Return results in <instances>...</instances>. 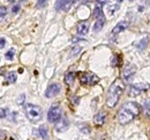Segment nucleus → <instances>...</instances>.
I'll list each match as a JSON object with an SVG mask.
<instances>
[{
	"instance_id": "c756f323",
	"label": "nucleus",
	"mask_w": 150,
	"mask_h": 140,
	"mask_svg": "<svg viewBox=\"0 0 150 140\" xmlns=\"http://www.w3.org/2000/svg\"><path fill=\"white\" fill-rule=\"evenodd\" d=\"M5 43H6V39L2 37V38L0 39V47H1V48H4V47H5Z\"/></svg>"
},
{
	"instance_id": "aec40b11",
	"label": "nucleus",
	"mask_w": 150,
	"mask_h": 140,
	"mask_svg": "<svg viewBox=\"0 0 150 140\" xmlns=\"http://www.w3.org/2000/svg\"><path fill=\"white\" fill-rule=\"evenodd\" d=\"M39 136H40L44 140H46L47 138H49V134H47V127H46V125H42V126L39 127Z\"/></svg>"
},
{
	"instance_id": "2eb2a0df",
	"label": "nucleus",
	"mask_w": 150,
	"mask_h": 140,
	"mask_svg": "<svg viewBox=\"0 0 150 140\" xmlns=\"http://www.w3.org/2000/svg\"><path fill=\"white\" fill-rule=\"evenodd\" d=\"M148 43H149V37H148V36H146V37H143L139 43H136V44H134V45H135L140 51H142V50H144V48L147 47Z\"/></svg>"
},
{
	"instance_id": "9d476101",
	"label": "nucleus",
	"mask_w": 150,
	"mask_h": 140,
	"mask_svg": "<svg viewBox=\"0 0 150 140\" xmlns=\"http://www.w3.org/2000/svg\"><path fill=\"white\" fill-rule=\"evenodd\" d=\"M128 25H129V23H128L127 21H121V22H119V23L112 29V35H118V34H120V32H124V31L128 28Z\"/></svg>"
},
{
	"instance_id": "2f4dec72",
	"label": "nucleus",
	"mask_w": 150,
	"mask_h": 140,
	"mask_svg": "<svg viewBox=\"0 0 150 140\" xmlns=\"http://www.w3.org/2000/svg\"><path fill=\"white\" fill-rule=\"evenodd\" d=\"M72 101H73V104L74 105H77V102H79V98H76V97H72Z\"/></svg>"
},
{
	"instance_id": "bb28decb",
	"label": "nucleus",
	"mask_w": 150,
	"mask_h": 140,
	"mask_svg": "<svg viewBox=\"0 0 150 140\" xmlns=\"http://www.w3.org/2000/svg\"><path fill=\"white\" fill-rule=\"evenodd\" d=\"M24 100H25V95L24 94H20V97L18 98V100H16V104L18 105H23L24 104Z\"/></svg>"
},
{
	"instance_id": "1a4fd4ad",
	"label": "nucleus",
	"mask_w": 150,
	"mask_h": 140,
	"mask_svg": "<svg viewBox=\"0 0 150 140\" xmlns=\"http://www.w3.org/2000/svg\"><path fill=\"white\" fill-rule=\"evenodd\" d=\"M59 92H60V86L56 83H53L47 88L46 92H45V97L46 98H53L57 94H59Z\"/></svg>"
},
{
	"instance_id": "c85d7f7f",
	"label": "nucleus",
	"mask_w": 150,
	"mask_h": 140,
	"mask_svg": "<svg viewBox=\"0 0 150 140\" xmlns=\"http://www.w3.org/2000/svg\"><path fill=\"white\" fill-rule=\"evenodd\" d=\"M7 113H8V110L7 109H5V108H1V118H4L5 116H7Z\"/></svg>"
},
{
	"instance_id": "6ab92c4d",
	"label": "nucleus",
	"mask_w": 150,
	"mask_h": 140,
	"mask_svg": "<svg viewBox=\"0 0 150 140\" xmlns=\"http://www.w3.org/2000/svg\"><path fill=\"white\" fill-rule=\"evenodd\" d=\"M143 111L147 118H150V99H147L143 104Z\"/></svg>"
},
{
	"instance_id": "393cba45",
	"label": "nucleus",
	"mask_w": 150,
	"mask_h": 140,
	"mask_svg": "<svg viewBox=\"0 0 150 140\" xmlns=\"http://www.w3.org/2000/svg\"><path fill=\"white\" fill-rule=\"evenodd\" d=\"M14 55H15V51L12 48V50H9V51H7V52H6L5 57H6L7 60H12V59L14 57Z\"/></svg>"
},
{
	"instance_id": "4be33fe9",
	"label": "nucleus",
	"mask_w": 150,
	"mask_h": 140,
	"mask_svg": "<svg viewBox=\"0 0 150 140\" xmlns=\"http://www.w3.org/2000/svg\"><path fill=\"white\" fill-rule=\"evenodd\" d=\"M79 129L82 133L84 134H89L90 133V127L87 125V124H79Z\"/></svg>"
},
{
	"instance_id": "6e6552de",
	"label": "nucleus",
	"mask_w": 150,
	"mask_h": 140,
	"mask_svg": "<svg viewBox=\"0 0 150 140\" xmlns=\"http://www.w3.org/2000/svg\"><path fill=\"white\" fill-rule=\"evenodd\" d=\"M76 32L79 36H86L89 32V23L87 21L79 22V24L76 27Z\"/></svg>"
},
{
	"instance_id": "f8f14e48",
	"label": "nucleus",
	"mask_w": 150,
	"mask_h": 140,
	"mask_svg": "<svg viewBox=\"0 0 150 140\" xmlns=\"http://www.w3.org/2000/svg\"><path fill=\"white\" fill-rule=\"evenodd\" d=\"M69 127V122L66 117H62L59 122L56 124V130L58 132H64Z\"/></svg>"
},
{
	"instance_id": "0eeeda50",
	"label": "nucleus",
	"mask_w": 150,
	"mask_h": 140,
	"mask_svg": "<svg viewBox=\"0 0 150 140\" xmlns=\"http://www.w3.org/2000/svg\"><path fill=\"white\" fill-rule=\"evenodd\" d=\"M148 90H149V84H147V83L134 84V85H132L131 90H129V97H136V95H139L142 92L148 91Z\"/></svg>"
},
{
	"instance_id": "9b49d317",
	"label": "nucleus",
	"mask_w": 150,
	"mask_h": 140,
	"mask_svg": "<svg viewBox=\"0 0 150 140\" xmlns=\"http://www.w3.org/2000/svg\"><path fill=\"white\" fill-rule=\"evenodd\" d=\"M73 5V1H57L56 8L57 10H62V12H68Z\"/></svg>"
},
{
	"instance_id": "a211bd4d",
	"label": "nucleus",
	"mask_w": 150,
	"mask_h": 140,
	"mask_svg": "<svg viewBox=\"0 0 150 140\" xmlns=\"http://www.w3.org/2000/svg\"><path fill=\"white\" fill-rule=\"evenodd\" d=\"M119 7H120V5H118V4H114V5H109L108 6V10H106V15H109V16H112L113 14L119 9Z\"/></svg>"
},
{
	"instance_id": "cd10ccee",
	"label": "nucleus",
	"mask_w": 150,
	"mask_h": 140,
	"mask_svg": "<svg viewBox=\"0 0 150 140\" xmlns=\"http://www.w3.org/2000/svg\"><path fill=\"white\" fill-rule=\"evenodd\" d=\"M20 9H21V6L16 4V5H14V6L12 7V13H13V14H18Z\"/></svg>"
},
{
	"instance_id": "20e7f679",
	"label": "nucleus",
	"mask_w": 150,
	"mask_h": 140,
	"mask_svg": "<svg viewBox=\"0 0 150 140\" xmlns=\"http://www.w3.org/2000/svg\"><path fill=\"white\" fill-rule=\"evenodd\" d=\"M61 118H62V113H61L60 107L58 105L52 106L49 109V113H47V120H49V122L58 123Z\"/></svg>"
},
{
	"instance_id": "f03ea898",
	"label": "nucleus",
	"mask_w": 150,
	"mask_h": 140,
	"mask_svg": "<svg viewBox=\"0 0 150 140\" xmlns=\"http://www.w3.org/2000/svg\"><path fill=\"white\" fill-rule=\"evenodd\" d=\"M124 82L121 79H117L112 83V85L109 88V92H108V97H106V106L113 108L115 107V105L118 104L122 92H124Z\"/></svg>"
},
{
	"instance_id": "4468645a",
	"label": "nucleus",
	"mask_w": 150,
	"mask_h": 140,
	"mask_svg": "<svg viewBox=\"0 0 150 140\" xmlns=\"http://www.w3.org/2000/svg\"><path fill=\"white\" fill-rule=\"evenodd\" d=\"M103 4H106V1H98L96 7H95V10H94V16L97 20L100 18H103V10H102V5Z\"/></svg>"
},
{
	"instance_id": "a878e982",
	"label": "nucleus",
	"mask_w": 150,
	"mask_h": 140,
	"mask_svg": "<svg viewBox=\"0 0 150 140\" xmlns=\"http://www.w3.org/2000/svg\"><path fill=\"white\" fill-rule=\"evenodd\" d=\"M81 50H82V47H81V46H74V47L72 48L71 56H74V55H76V54H79V53L81 52Z\"/></svg>"
},
{
	"instance_id": "5701e85b",
	"label": "nucleus",
	"mask_w": 150,
	"mask_h": 140,
	"mask_svg": "<svg viewBox=\"0 0 150 140\" xmlns=\"http://www.w3.org/2000/svg\"><path fill=\"white\" fill-rule=\"evenodd\" d=\"M120 62H121V60H120V56H119V55H114V56L112 57L111 64H112L113 67H118V66L120 64Z\"/></svg>"
},
{
	"instance_id": "f257e3e1",
	"label": "nucleus",
	"mask_w": 150,
	"mask_h": 140,
	"mask_svg": "<svg viewBox=\"0 0 150 140\" xmlns=\"http://www.w3.org/2000/svg\"><path fill=\"white\" fill-rule=\"evenodd\" d=\"M140 114V106L135 101H128L122 106L118 113V121L120 124L125 125L132 122Z\"/></svg>"
},
{
	"instance_id": "423d86ee",
	"label": "nucleus",
	"mask_w": 150,
	"mask_h": 140,
	"mask_svg": "<svg viewBox=\"0 0 150 140\" xmlns=\"http://www.w3.org/2000/svg\"><path fill=\"white\" fill-rule=\"evenodd\" d=\"M135 72H136V66L135 64H133V63L126 64V67L122 69V72H121L122 79L126 83L131 82L132 79H133V77H134V75H135Z\"/></svg>"
},
{
	"instance_id": "39448f33",
	"label": "nucleus",
	"mask_w": 150,
	"mask_h": 140,
	"mask_svg": "<svg viewBox=\"0 0 150 140\" xmlns=\"http://www.w3.org/2000/svg\"><path fill=\"white\" fill-rule=\"evenodd\" d=\"M80 82L82 84H87V85H95L99 82V78L93 72H81Z\"/></svg>"
},
{
	"instance_id": "7ed1b4c3",
	"label": "nucleus",
	"mask_w": 150,
	"mask_h": 140,
	"mask_svg": "<svg viewBox=\"0 0 150 140\" xmlns=\"http://www.w3.org/2000/svg\"><path fill=\"white\" fill-rule=\"evenodd\" d=\"M24 113L27 118L33 123L39 122L43 117V109L39 106L33 105V104L24 105Z\"/></svg>"
},
{
	"instance_id": "b1692460",
	"label": "nucleus",
	"mask_w": 150,
	"mask_h": 140,
	"mask_svg": "<svg viewBox=\"0 0 150 140\" xmlns=\"http://www.w3.org/2000/svg\"><path fill=\"white\" fill-rule=\"evenodd\" d=\"M7 15V8L5 6H1L0 7V16H1V22L5 21V16Z\"/></svg>"
},
{
	"instance_id": "473e14b6",
	"label": "nucleus",
	"mask_w": 150,
	"mask_h": 140,
	"mask_svg": "<svg viewBox=\"0 0 150 140\" xmlns=\"http://www.w3.org/2000/svg\"><path fill=\"white\" fill-rule=\"evenodd\" d=\"M149 133H150V132H149Z\"/></svg>"
},
{
	"instance_id": "412c9836",
	"label": "nucleus",
	"mask_w": 150,
	"mask_h": 140,
	"mask_svg": "<svg viewBox=\"0 0 150 140\" xmlns=\"http://www.w3.org/2000/svg\"><path fill=\"white\" fill-rule=\"evenodd\" d=\"M16 82V74L15 71H11L7 75V83H15Z\"/></svg>"
},
{
	"instance_id": "f3484780",
	"label": "nucleus",
	"mask_w": 150,
	"mask_h": 140,
	"mask_svg": "<svg viewBox=\"0 0 150 140\" xmlns=\"http://www.w3.org/2000/svg\"><path fill=\"white\" fill-rule=\"evenodd\" d=\"M74 79H75V72H73V71H68V72L65 75V83H66L67 85L73 84Z\"/></svg>"
},
{
	"instance_id": "ddd939ff",
	"label": "nucleus",
	"mask_w": 150,
	"mask_h": 140,
	"mask_svg": "<svg viewBox=\"0 0 150 140\" xmlns=\"http://www.w3.org/2000/svg\"><path fill=\"white\" fill-rule=\"evenodd\" d=\"M105 120H106V113L104 111V110H102V111H98L96 115H95L94 117V123L96 125H103L104 123H105Z\"/></svg>"
},
{
	"instance_id": "7c9ffc66",
	"label": "nucleus",
	"mask_w": 150,
	"mask_h": 140,
	"mask_svg": "<svg viewBox=\"0 0 150 140\" xmlns=\"http://www.w3.org/2000/svg\"><path fill=\"white\" fill-rule=\"evenodd\" d=\"M37 6L38 7H45L46 6V1H38Z\"/></svg>"
},
{
	"instance_id": "dca6fc26",
	"label": "nucleus",
	"mask_w": 150,
	"mask_h": 140,
	"mask_svg": "<svg viewBox=\"0 0 150 140\" xmlns=\"http://www.w3.org/2000/svg\"><path fill=\"white\" fill-rule=\"evenodd\" d=\"M104 24H105V18H98V20H96V22H95V24H94V31L95 32L100 31V30L103 29Z\"/></svg>"
}]
</instances>
